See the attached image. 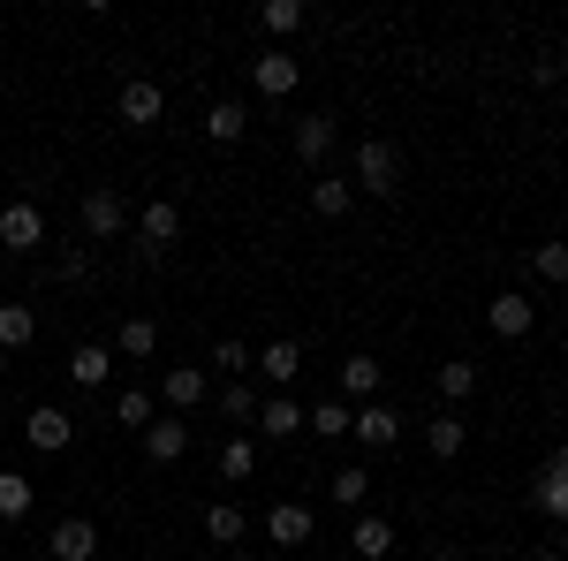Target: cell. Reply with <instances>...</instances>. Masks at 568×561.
Instances as JSON below:
<instances>
[{"label":"cell","mask_w":568,"mask_h":561,"mask_svg":"<svg viewBox=\"0 0 568 561\" xmlns=\"http://www.w3.org/2000/svg\"><path fill=\"white\" fill-rule=\"evenodd\" d=\"M356 190L364 198H394L402 190V152H394L387 137H364L356 144Z\"/></svg>","instance_id":"1"},{"label":"cell","mask_w":568,"mask_h":561,"mask_svg":"<svg viewBox=\"0 0 568 561\" xmlns=\"http://www.w3.org/2000/svg\"><path fill=\"white\" fill-rule=\"evenodd\" d=\"M77 220H84V236H91V243H114V236L130 228V206H122V190L91 182L84 198H77Z\"/></svg>","instance_id":"2"},{"label":"cell","mask_w":568,"mask_h":561,"mask_svg":"<svg viewBox=\"0 0 568 561\" xmlns=\"http://www.w3.org/2000/svg\"><path fill=\"white\" fill-rule=\"evenodd\" d=\"M39 243H45V213L31 198H8V206H0V251L23 259V251H39Z\"/></svg>","instance_id":"3"},{"label":"cell","mask_w":568,"mask_h":561,"mask_svg":"<svg viewBox=\"0 0 568 561\" xmlns=\"http://www.w3.org/2000/svg\"><path fill=\"white\" fill-rule=\"evenodd\" d=\"M251 84H258L265 99H288V91L304 84V61H296L288 46H265L258 61H251Z\"/></svg>","instance_id":"4"},{"label":"cell","mask_w":568,"mask_h":561,"mask_svg":"<svg viewBox=\"0 0 568 561\" xmlns=\"http://www.w3.org/2000/svg\"><path fill=\"white\" fill-rule=\"evenodd\" d=\"M23 440H31L39 455H61V448L77 440V418H69V410H53V402H39V410L23 418Z\"/></svg>","instance_id":"5"},{"label":"cell","mask_w":568,"mask_h":561,"mask_svg":"<svg viewBox=\"0 0 568 561\" xmlns=\"http://www.w3.org/2000/svg\"><path fill=\"white\" fill-rule=\"evenodd\" d=\"M45 554L53 561H91L99 554V523L91 517H61L53 531H45Z\"/></svg>","instance_id":"6"},{"label":"cell","mask_w":568,"mask_h":561,"mask_svg":"<svg viewBox=\"0 0 568 561\" xmlns=\"http://www.w3.org/2000/svg\"><path fill=\"white\" fill-rule=\"evenodd\" d=\"M114 107H122V122H130V130H152V122H160V114H168V91L152 84V77H130V84H122V99H114Z\"/></svg>","instance_id":"7"},{"label":"cell","mask_w":568,"mask_h":561,"mask_svg":"<svg viewBox=\"0 0 568 561\" xmlns=\"http://www.w3.org/2000/svg\"><path fill=\"white\" fill-rule=\"evenodd\" d=\"M311 531H318V517H311L304 501H273L265 509V539L273 547H311Z\"/></svg>","instance_id":"8"},{"label":"cell","mask_w":568,"mask_h":561,"mask_svg":"<svg viewBox=\"0 0 568 561\" xmlns=\"http://www.w3.org/2000/svg\"><path fill=\"white\" fill-rule=\"evenodd\" d=\"M160 394L175 402V418H190L197 402H213V380H205L197 364H168V372H160Z\"/></svg>","instance_id":"9"},{"label":"cell","mask_w":568,"mask_h":561,"mask_svg":"<svg viewBox=\"0 0 568 561\" xmlns=\"http://www.w3.org/2000/svg\"><path fill=\"white\" fill-rule=\"evenodd\" d=\"M136 236H144V251H175V236H182V206H175V198H152V206L136 213Z\"/></svg>","instance_id":"10"},{"label":"cell","mask_w":568,"mask_h":561,"mask_svg":"<svg viewBox=\"0 0 568 561\" xmlns=\"http://www.w3.org/2000/svg\"><path fill=\"white\" fill-rule=\"evenodd\" d=\"M296 160L311 174H326V160H334V114H304L296 122Z\"/></svg>","instance_id":"11"},{"label":"cell","mask_w":568,"mask_h":561,"mask_svg":"<svg viewBox=\"0 0 568 561\" xmlns=\"http://www.w3.org/2000/svg\"><path fill=\"white\" fill-rule=\"evenodd\" d=\"M349 440H364V448H394V440H402V410H394V402H364L356 425H349Z\"/></svg>","instance_id":"12"},{"label":"cell","mask_w":568,"mask_h":561,"mask_svg":"<svg viewBox=\"0 0 568 561\" xmlns=\"http://www.w3.org/2000/svg\"><path fill=\"white\" fill-rule=\"evenodd\" d=\"M485 319H493V334H500V342H524L538 311H530V297H516V289H500V297L485 303Z\"/></svg>","instance_id":"13"},{"label":"cell","mask_w":568,"mask_h":561,"mask_svg":"<svg viewBox=\"0 0 568 561\" xmlns=\"http://www.w3.org/2000/svg\"><path fill=\"white\" fill-rule=\"evenodd\" d=\"M251 372H258L265 388H296V372H304V349H296V342H265Z\"/></svg>","instance_id":"14"},{"label":"cell","mask_w":568,"mask_h":561,"mask_svg":"<svg viewBox=\"0 0 568 561\" xmlns=\"http://www.w3.org/2000/svg\"><path fill=\"white\" fill-rule=\"evenodd\" d=\"M69 380H77V388H106V380H114V349L106 342H77L69 349Z\"/></svg>","instance_id":"15"},{"label":"cell","mask_w":568,"mask_h":561,"mask_svg":"<svg viewBox=\"0 0 568 561\" xmlns=\"http://www.w3.org/2000/svg\"><path fill=\"white\" fill-rule=\"evenodd\" d=\"M144 455H152V463H182V455H190V425H182V418H152V425H144Z\"/></svg>","instance_id":"16"},{"label":"cell","mask_w":568,"mask_h":561,"mask_svg":"<svg viewBox=\"0 0 568 561\" xmlns=\"http://www.w3.org/2000/svg\"><path fill=\"white\" fill-rule=\"evenodd\" d=\"M356 206V182H342V174H311V213L318 220H342Z\"/></svg>","instance_id":"17"},{"label":"cell","mask_w":568,"mask_h":561,"mask_svg":"<svg viewBox=\"0 0 568 561\" xmlns=\"http://www.w3.org/2000/svg\"><path fill=\"white\" fill-rule=\"evenodd\" d=\"M258 432H265V440H296V432H304V402H288V394H265Z\"/></svg>","instance_id":"18"},{"label":"cell","mask_w":568,"mask_h":561,"mask_svg":"<svg viewBox=\"0 0 568 561\" xmlns=\"http://www.w3.org/2000/svg\"><path fill=\"white\" fill-rule=\"evenodd\" d=\"M342 402H379V357H349L342 364Z\"/></svg>","instance_id":"19"},{"label":"cell","mask_w":568,"mask_h":561,"mask_svg":"<svg viewBox=\"0 0 568 561\" xmlns=\"http://www.w3.org/2000/svg\"><path fill=\"white\" fill-rule=\"evenodd\" d=\"M349 547H356L364 561H387V554H394V523H387V517H356V523H349Z\"/></svg>","instance_id":"20"},{"label":"cell","mask_w":568,"mask_h":561,"mask_svg":"<svg viewBox=\"0 0 568 561\" xmlns=\"http://www.w3.org/2000/svg\"><path fill=\"white\" fill-rule=\"evenodd\" d=\"M213 402H220V418H235V425H258V410H265V394L251 388V380H227Z\"/></svg>","instance_id":"21"},{"label":"cell","mask_w":568,"mask_h":561,"mask_svg":"<svg viewBox=\"0 0 568 561\" xmlns=\"http://www.w3.org/2000/svg\"><path fill=\"white\" fill-rule=\"evenodd\" d=\"M463 440H470V425H463L455 410H439L433 425H425V448H433L439 463H455V455H463Z\"/></svg>","instance_id":"22"},{"label":"cell","mask_w":568,"mask_h":561,"mask_svg":"<svg viewBox=\"0 0 568 561\" xmlns=\"http://www.w3.org/2000/svg\"><path fill=\"white\" fill-rule=\"evenodd\" d=\"M39 342V319H31V303H0V349L16 357V349Z\"/></svg>","instance_id":"23"},{"label":"cell","mask_w":568,"mask_h":561,"mask_svg":"<svg viewBox=\"0 0 568 561\" xmlns=\"http://www.w3.org/2000/svg\"><path fill=\"white\" fill-rule=\"evenodd\" d=\"M31 501H39V485L23 471H0V523H23L31 517Z\"/></svg>","instance_id":"24"},{"label":"cell","mask_w":568,"mask_h":561,"mask_svg":"<svg viewBox=\"0 0 568 561\" xmlns=\"http://www.w3.org/2000/svg\"><path fill=\"white\" fill-rule=\"evenodd\" d=\"M304 425L318 432V440H349V425H356V410H349V402H342V394H326V402H318V410H311Z\"/></svg>","instance_id":"25"},{"label":"cell","mask_w":568,"mask_h":561,"mask_svg":"<svg viewBox=\"0 0 568 561\" xmlns=\"http://www.w3.org/2000/svg\"><path fill=\"white\" fill-rule=\"evenodd\" d=\"M251 471H258V440H251V432H235V440L220 448V478H227V485H243Z\"/></svg>","instance_id":"26"},{"label":"cell","mask_w":568,"mask_h":561,"mask_svg":"<svg viewBox=\"0 0 568 561\" xmlns=\"http://www.w3.org/2000/svg\"><path fill=\"white\" fill-rule=\"evenodd\" d=\"M433 380H439V394H447V402H463V394H478V364H470V357H447Z\"/></svg>","instance_id":"27"},{"label":"cell","mask_w":568,"mask_h":561,"mask_svg":"<svg viewBox=\"0 0 568 561\" xmlns=\"http://www.w3.org/2000/svg\"><path fill=\"white\" fill-rule=\"evenodd\" d=\"M258 23L273 31V39H296V31H304V0H265Z\"/></svg>","instance_id":"28"},{"label":"cell","mask_w":568,"mask_h":561,"mask_svg":"<svg viewBox=\"0 0 568 561\" xmlns=\"http://www.w3.org/2000/svg\"><path fill=\"white\" fill-rule=\"evenodd\" d=\"M243 130H251V122H243V107H235V99H220V107H205V137H213V144H235Z\"/></svg>","instance_id":"29"},{"label":"cell","mask_w":568,"mask_h":561,"mask_svg":"<svg viewBox=\"0 0 568 561\" xmlns=\"http://www.w3.org/2000/svg\"><path fill=\"white\" fill-rule=\"evenodd\" d=\"M205 539H213V547H235V539H243V509H235V501H213V509H205Z\"/></svg>","instance_id":"30"},{"label":"cell","mask_w":568,"mask_h":561,"mask_svg":"<svg viewBox=\"0 0 568 561\" xmlns=\"http://www.w3.org/2000/svg\"><path fill=\"white\" fill-rule=\"evenodd\" d=\"M364 493H372L364 471H334V485H326V501H334V509H356V517H364Z\"/></svg>","instance_id":"31"},{"label":"cell","mask_w":568,"mask_h":561,"mask_svg":"<svg viewBox=\"0 0 568 561\" xmlns=\"http://www.w3.org/2000/svg\"><path fill=\"white\" fill-rule=\"evenodd\" d=\"M114 349H122V357H152V349H160V327H152V319H122Z\"/></svg>","instance_id":"32"},{"label":"cell","mask_w":568,"mask_h":561,"mask_svg":"<svg viewBox=\"0 0 568 561\" xmlns=\"http://www.w3.org/2000/svg\"><path fill=\"white\" fill-rule=\"evenodd\" d=\"M538 509L554 523H568V478L561 471H538Z\"/></svg>","instance_id":"33"},{"label":"cell","mask_w":568,"mask_h":561,"mask_svg":"<svg viewBox=\"0 0 568 561\" xmlns=\"http://www.w3.org/2000/svg\"><path fill=\"white\" fill-rule=\"evenodd\" d=\"M114 425H136V432H144V425H152V394H144V388H122V402H114Z\"/></svg>","instance_id":"34"},{"label":"cell","mask_w":568,"mask_h":561,"mask_svg":"<svg viewBox=\"0 0 568 561\" xmlns=\"http://www.w3.org/2000/svg\"><path fill=\"white\" fill-rule=\"evenodd\" d=\"M530 266H538V281H568V243H538Z\"/></svg>","instance_id":"35"},{"label":"cell","mask_w":568,"mask_h":561,"mask_svg":"<svg viewBox=\"0 0 568 561\" xmlns=\"http://www.w3.org/2000/svg\"><path fill=\"white\" fill-rule=\"evenodd\" d=\"M213 364L227 372V380H251V364H258V357H251L243 342H220V349H213Z\"/></svg>","instance_id":"36"},{"label":"cell","mask_w":568,"mask_h":561,"mask_svg":"<svg viewBox=\"0 0 568 561\" xmlns=\"http://www.w3.org/2000/svg\"><path fill=\"white\" fill-rule=\"evenodd\" d=\"M53 273H61V281H91V251H61Z\"/></svg>","instance_id":"37"},{"label":"cell","mask_w":568,"mask_h":561,"mask_svg":"<svg viewBox=\"0 0 568 561\" xmlns=\"http://www.w3.org/2000/svg\"><path fill=\"white\" fill-rule=\"evenodd\" d=\"M546 471H561V478H568V440H561V448H554V463H546Z\"/></svg>","instance_id":"38"},{"label":"cell","mask_w":568,"mask_h":561,"mask_svg":"<svg viewBox=\"0 0 568 561\" xmlns=\"http://www.w3.org/2000/svg\"><path fill=\"white\" fill-rule=\"evenodd\" d=\"M425 561H463V554H455V547H439V554H425Z\"/></svg>","instance_id":"39"},{"label":"cell","mask_w":568,"mask_h":561,"mask_svg":"<svg viewBox=\"0 0 568 561\" xmlns=\"http://www.w3.org/2000/svg\"><path fill=\"white\" fill-rule=\"evenodd\" d=\"M0 372H8V349H0Z\"/></svg>","instance_id":"40"},{"label":"cell","mask_w":568,"mask_h":561,"mask_svg":"<svg viewBox=\"0 0 568 561\" xmlns=\"http://www.w3.org/2000/svg\"><path fill=\"white\" fill-rule=\"evenodd\" d=\"M235 561H258V554H235Z\"/></svg>","instance_id":"41"},{"label":"cell","mask_w":568,"mask_h":561,"mask_svg":"<svg viewBox=\"0 0 568 561\" xmlns=\"http://www.w3.org/2000/svg\"><path fill=\"white\" fill-rule=\"evenodd\" d=\"M538 561H561V554H538Z\"/></svg>","instance_id":"42"},{"label":"cell","mask_w":568,"mask_h":561,"mask_svg":"<svg viewBox=\"0 0 568 561\" xmlns=\"http://www.w3.org/2000/svg\"><path fill=\"white\" fill-rule=\"evenodd\" d=\"M561 561H568V554H561Z\"/></svg>","instance_id":"43"}]
</instances>
